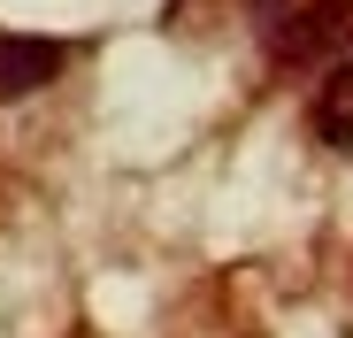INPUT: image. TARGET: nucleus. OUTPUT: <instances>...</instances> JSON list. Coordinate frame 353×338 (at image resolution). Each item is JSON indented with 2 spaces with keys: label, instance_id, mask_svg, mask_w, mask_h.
I'll use <instances>...</instances> for the list:
<instances>
[{
  "label": "nucleus",
  "instance_id": "obj_1",
  "mask_svg": "<svg viewBox=\"0 0 353 338\" xmlns=\"http://www.w3.org/2000/svg\"><path fill=\"white\" fill-rule=\"evenodd\" d=\"M353 23V0H254V31L276 62H307Z\"/></svg>",
  "mask_w": 353,
  "mask_h": 338
},
{
  "label": "nucleus",
  "instance_id": "obj_2",
  "mask_svg": "<svg viewBox=\"0 0 353 338\" xmlns=\"http://www.w3.org/2000/svg\"><path fill=\"white\" fill-rule=\"evenodd\" d=\"M70 39H46V31H0V100H31L54 77L70 70Z\"/></svg>",
  "mask_w": 353,
  "mask_h": 338
},
{
  "label": "nucleus",
  "instance_id": "obj_3",
  "mask_svg": "<svg viewBox=\"0 0 353 338\" xmlns=\"http://www.w3.org/2000/svg\"><path fill=\"white\" fill-rule=\"evenodd\" d=\"M315 131H323L330 146H353V54L315 85Z\"/></svg>",
  "mask_w": 353,
  "mask_h": 338
}]
</instances>
